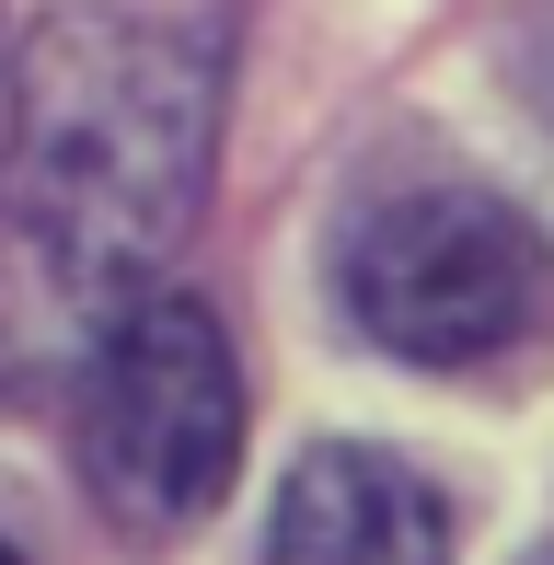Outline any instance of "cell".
<instances>
[{
    "label": "cell",
    "mask_w": 554,
    "mask_h": 565,
    "mask_svg": "<svg viewBox=\"0 0 554 565\" xmlns=\"http://www.w3.org/2000/svg\"><path fill=\"white\" fill-rule=\"evenodd\" d=\"M70 450L82 484L128 543H173L232 497L243 461V370L209 300L150 289L82 347L70 381Z\"/></svg>",
    "instance_id": "3957f363"
},
{
    "label": "cell",
    "mask_w": 554,
    "mask_h": 565,
    "mask_svg": "<svg viewBox=\"0 0 554 565\" xmlns=\"http://www.w3.org/2000/svg\"><path fill=\"white\" fill-rule=\"evenodd\" d=\"M0 82H12V70H0Z\"/></svg>",
    "instance_id": "52a82bcc"
},
{
    "label": "cell",
    "mask_w": 554,
    "mask_h": 565,
    "mask_svg": "<svg viewBox=\"0 0 554 565\" xmlns=\"http://www.w3.org/2000/svg\"><path fill=\"white\" fill-rule=\"evenodd\" d=\"M0 565H23V554H12V543H0Z\"/></svg>",
    "instance_id": "5b68a950"
},
{
    "label": "cell",
    "mask_w": 554,
    "mask_h": 565,
    "mask_svg": "<svg viewBox=\"0 0 554 565\" xmlns=\"http://www.w3.org/2000/svg\"><path fill=\"white\" fill-rule=\"evenodd\" d=\"M532 565H554V543H543V554H532Z\"/></svg>",
    "instance_id": "8992f818"
},
{
    "label": "cell",
    "mask_w": 554,
    "mask_h": 565,
    "mask_svg": "<svg viewBox=\"0 0 554 565\" xmlns=\"http://www.w3.org/2000/svg\"><path fill=\"white\" fill-rule=\"evenodd\" d=\"M335 300L405 370H509L554 335V243L497 185H393L335 231Z\"/></svg>",
    "instance_id": "7a4b0ae2"
},
{
    "label": "cell",
    "mask_w": 554,
    "mask_h": 565,
    "mask_svg": "<svg viewBox=\"0 0 554 565\" xmlns=\"http://www.w3.org/2000/svg\"><path fill=\"white\" fill-rule=\"evenodd\" d=\"M220 35L150 12H46L0 82V335L93 347L162 289L209 209Z\"/></svg>",
    "instance_id": "6da1fadb"
},
{
    "label": "cell",
    "mask_w": 554,
    "mask_h": 565,
    "mask_svg": "<svg viewBox=\"0 0 554 565\" xmlns=\"http://www.w3.org/2000/svg\"><path fill=\"white\" fill-rule=\"evenodd\" d=\"M266 565H450V508L416 461L370 439H323L277 484Z\"/></svg>",
    "instance_id": "277c9868"
}]
</instances>
